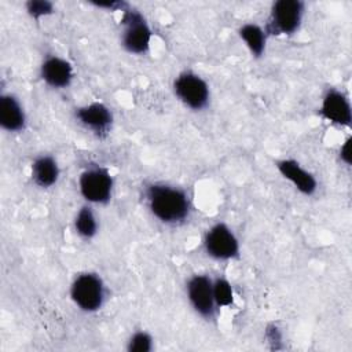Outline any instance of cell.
I'll return each instance as SVG.
<instances>
[{"instance_id": "20", "label": "cell", "mask_w": 352, "mask_h": 352, "mask_svg": "<svg viewBox=\"0 0 352 352\" xmlns=\"http://www.w3.org/2000/svg\"><path fill=\"white\" fill-rule=\"evenodd\" d=\"M351 143H352V138H348L340 147V160L345 164V165H351L352 162V150H351Z\"/></svg>"}, {"instance_id": "2", "label": "cell", "mask_w": 352, "mask_h": 352, "mask_svg": "<svg viewBox=\"0 0 352 352\" xmlns=\"http://www.w3.org/2000/svg\"><path fill=\"white\" fill-rule=\"evenodd\" d=\"M304 3L300 0H278L272 4L264 26L267 36H290L300 29Z\"/></svg>"}, {"instance_id": "5", "label": "cell", "mask_w": 352, "mask_h": 352, "mask_svg": "<svg viewBox=\"0 0 352 352\" xmlns=\"http://www.w3.org/2000/svg\"><path fill=\"white\" fill-rule=\"evenodd\" d=\"M114 180L109 169L100 165L87 168L78 177V190L89 204L104 205L111 199Z\"/></svg>"}, {"instance_id": "8", "label": "cell", "mask_w": 352, "mask_h": 352, "mask_svg": "<svg viewBox=\"0 0 352 352\" xmlns=\"http://www.w3.org/2000/svg\"><path fill=\"white\" fill-rule=\"evenodd\" d=\"M187 298L192 309L205 319H212L216 311L213 297V280L204 274L192 275L186 285Z\"/></svg>"}, {"instance_id": "9", "label": "cell", "mask_w": 352, "mask_h": 352, "mask_svg": "<svg viewBox=\"0 0 352 352\" xmlns=\"http://www.w3.org/2000/svg\"><path fill=\"white\" fill-rule=\"evenodd\" d=\"M76 120L98 138L109 135L113 125V113L102 102H92L89 104L76 109Z\"/></svg>"}, {"instance_id": "14", "label": "cell", "mask_w": 352, "mask_h": 352, "mask_svg": "<svg viewBox=\"0 0 352 352\" xmlns=\"http://www.w3.org/2000/svg\"><path fill=\"white\" fill-rule=\"evenodd\" d=\"M59 165L52 155L43 154L34 158L30 168V176L36 186L41 188L52 187L59 179Z\"/></svg>"}, {"instance_id": "10", "label": "cell", "mask_w": 352, "mask_h": 352, "mask_svg": "<svg viewBox=\"0 0 352 352\" xmlns=\"http://www.w3.org/2000/svg\"><path fill=\"white\" fill-rule=\"evenodd\" d=\"M41 80L54 89H65L70 87L74 78L73 65L58 55H48L40 66Z\"/></svg>"}, {"instance_id": "7", "label": "cell", "mask_w": 352, "mask_h": 352, "mask_svg": "<svg viewBox=\"0 0 352 352\" xmlns=\"http://www.w3.org/2000/svg\"><path fill=\"white\" fill-rule=\"evenodd\" d=\"M204 248L216 260H232L239 256V241L234 231L224 223H217L206 231Z\"/></svg>"}, {"instance_id": "12", "label": "cell", "mask_w": 352, "mask_h": 352, "mask_svg": "<svg viewBox=\"0 0 352 352\" xmlns=\"http://www.w3.org/2000/svg\"><path fill=\"white\" fill-rule=\"evenodd\" d=\"M278 172L286 179L289 183L294 186L297 191L304 195H314L318 190V180L316 177L307 169H304L298 161L293 158H285L278 161L276 164Z\"/></svg>"}, {"instance_id": "15", "label": "cell", "mask_w": 352, "mask_h": 352, "mask_svg": "<svg viewBox=\"0 0 352 352\" xmlns=\"http://www.w3.org/2000/svg\"><path fill=\"white\" fill-rule=\"evenodd\" d=\"M238 34L254 58L264 55L268 37L264 28L257 23H245L239 28Z\"/></svg>"}, {"instance_id": "11", "label": "cell", "mask_w": 352, "mask_h": 352, "mask_svg": "<svg viewBox=\"0 0 352 352\" xmlns=\"http://www.w3.org/2000/svg\"><path fill=\"white\" fill-rule=\"evenodd\" d=\"M320 114L331 124L349 126L352 121V109L348 96L338 89H329L322 99Z\"/></svg>"}, {"instance_id": "6", "label": "cell", "mask_w": 352, "mask_h": 352, "mask_svg": "<svg viewBox=\"0 0 352 352\" xmlns=\"http://www.w3.org/2000/svg\"><path fill=\"white\" fill-rule=\"evenodd\" d=\"M176 98L188 109L199 111L205 109L210 99L208 82L194 72H182L173 81Z\"/></svg>"}, {"instance_id": "19", "label": "cell", "mask_w": 352, "mask_h": 352, "mask_svg": "<svg viewBox=\"0 0 352 352\" xmlns=\"http://www.w3.org/2000/svg\"><path fill=\"white\" fill-rule=\"evenodd\" d=\"M26 12L33 18V19H40L43 16H48L54 14L55 7L51 1L47 0H29L25 4Z\"/></svg>"}, {"instance_id": "17", "label": "cell", "mask_w": 352, "mask_h": 352, "mask_svg": "<svg viewBox=\"0 0 352 352\" xmlns=\"http://www.w3.org/2000/svg\"><path fill=\"white\" fill-rule=\"evenodd\" d=\"M213 297L217 308L230 307L234 302V290L226 278H217L213 280Z\"/></svg>"}, {"instance_id": "16", "label": "cell", "mask_w": 352, "mask_h": 352, "mask_svg": "<svg viewBox=\"0 0 352 352\" xmlns=\"http://www.w3.org/2000/svg\"><path fill=\"white\" fill-rule=\"evenodd\" d=\"M74 230L84 239H91L98 234V220L91 206L85 205L77 212L74 217Z\"/></svg>"}, {"instance_id": "4", "label": "cell", "mask_w": 352, "mask_h": 352, "mask_svg": "<svg viewBox=\"0 0 352 352\" xmlns=\"http://www.w3.org/2000/svg\"><path fill=\"white\" fill-rule=\"evenodd\" d=\"M124 29L121 33V45L133 55H143L150 50L153 32L146 18L136 10H124L122 21Z\"/></svg>"}, {"instance_id": "13", "label": "cell", "mask_w": 352, "mask_h": 352, "mask_svg": "<svg viewBox=\"0 0 352 352\" xmlns=\"http://www.w3.org/2000/svg\"><path fill=\"white\" fill-rule=\"evenodd\" d=\"M0 125L7 132H21L26 126V114L21 102L12 94L0 95Z\"/></svg>"}, {"instance_id": "18", "label": "cell", "mask_w": 352, "mask_h": 352, "mask_svg": "<svg viewBox=\"0 0 352 352\" xmlns=\"http://www.w3.org/2000/svg\"><path fill=\"white\" fill-rule=\"evenodd\" d=\"M153 346H154L153 337L143 330L133 333L126 342L128 352H150Z\"/></svg>"}, {"instance_id": "3", "label": "cell", "mask_w": 352, "mask_h": 352, "mask_svg": "<svg viewBox=\"0 0 352 352\" xmlns=\"http://www.w3.org/2000/svg\"><path fill=\"white\" fill-rule=\"evenodd\" d=\"M70 297L81 311L96 312L104 304V283L95 272H81L72 282Z\"/></svg>"}, {"instance_id": "1", "label": "cell", "mask_w": 352, "mask_h": 352, "mask_svg": "<svg viewBox=\"0 0 352 352\" xmlns=\"http://www.w3.org/2000/svg\"><path fill=\"white\" fill-rule=\"evenodd\" d=\"M146 201L151 214L164 224L183 223L191 210L187 192L166 183H153L146 188Z\"/></svg>"}]
</instances>
